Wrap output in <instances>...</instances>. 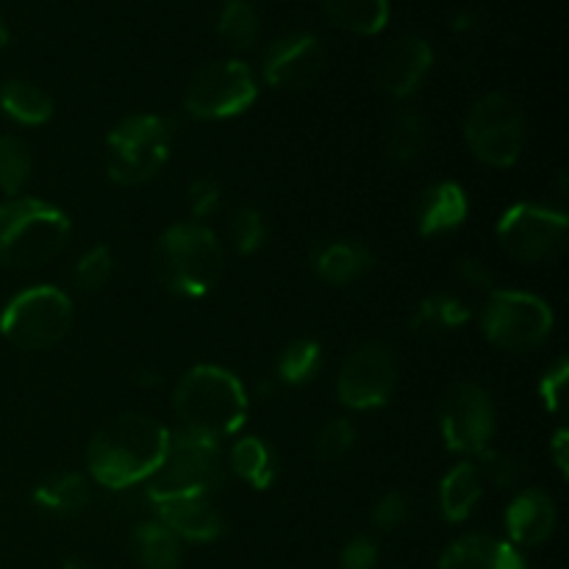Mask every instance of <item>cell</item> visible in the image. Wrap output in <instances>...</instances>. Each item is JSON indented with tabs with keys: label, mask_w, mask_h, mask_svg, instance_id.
<instances>
[{
	"label": "cell",
	"mask_w": 569,
	"mask_h": 569,
	"mask_svg": "<svg viewBox=\"0 0 569 569\" xmlns=\"http://www.w3.org/2000/svg\"><path fill=\"white\" fill-rule=\"evenodd\" d=\"M170 428L142 411L111 417L87 448V472L98 487L131 489L148 483L164 459Z\"/></svg>",
	"instance_id": "1"
},
{
	"label": "cell",
	"mask_w": 569,
	"mask_h": 569,
	"mask_svg": "<svg viewBox=\"0 0 569 569\" xmlns=\"http://www.w3.org/2000/svg\"><path fill=\"white\" fill-rule=\"evenodd\" d=\"M172 411L181 431L222 442L248 417V389L226 367L194 365L172 389Z\"/></svg>",
	"instance_id": "2"
},
{
	"label": "cell",
	"mask_w": 569,
	"mask_h": 569,
	"mask_svg": "<svg viewBox=\"0 0 569 569\" xmlns=\"http://www.w3.org/2000/svg\"><path fill=\"white\" fill-rule=\"evenodd\" d=\"M153 276L178 298H203L220 283L226 250L217 233L200 222L170 226L153 244Z\"/></svg>",
	"instance_id": "3"
},
{
	"label": "cell",
	"mask_w": 569,
	"mask_h": 569,
	"mask_svg": "<svg viewBox=\"0 0 569 569\" xmlns=\"http://www.w3.org/2000/svg\"><path fill=\"white\" fill-rule=\"evenodd\" d=\"M70 220L59 206L39 198L0 203V264L9 270H42L64 253Z\"/></svg>",
	"instance_id": "4"
},
{
	"label": "cell",
	"mask_w": 569,
	"mask_h": 569,
	"mask_svg": "<svg viewBox=\"0 0 569 569\" xmlns=\"http://www.w3.org/2000/svg\"><path fill=\"white\" fill-rule=\"evenodd\" d=\"M172 150V122L159 114H131L106 137V172L120 187L153 181Z\"/></svg>",
	"instance_id": "5"
},
{
	"label": "cell",
	"mask_w": 569,
	"mask_h": 569,
	"mask_svg": "<svg viewBox=\"0 0 569 569\" xmlns=\"http://www.w3.org/2000/svg\"><path fill=\"white\" fill-rule=\"evenodd\" d=\"M76 309L64 289L28 287L17 292L0 311V337L17 350L39 353L50 350L70 333Z\"/></svg>",
	"instance_id": "6"
},
{
	"label": "cell",
	"mask_w": 569,
	"mask_h": 569,
	"mask_svg": "<svg viewBox=\"0 0 569 569\" xmlns=\"http://www.w3.org/2000/svg\"><path fill=\"white\" fill-rule=\"evenodd\" d=\"M222 483V450L214 439L176 428L170 431L164 459L144 483L150 503L181 495H214Z\"/></svg>",
	"instance_id": "7"
},
{
	"label": "cell",
	"mask_w": 569,
	"mask_h": 569,
	"mask_svg": "<svg viewBox=\"0 0 569 569\" xmlns=\"http://www.w3.org/2000/svg\"><path fill=\"white\" fill-rule=\"evenodd\" d=\"M556 317L548 300L520 289H495L481 311L483 337L506 353H528L548 342Z\"/></svg>",
	"instance_id": "8"
},
{
	"label": "cell",
	"mask_w": 569,
	"mask_h": 569,
	"mask_svg": "<svg viewBox=\"0 0 569 569\" xmlns=\"http://www.w3.org/2000/svg\"><path fill=\"white\" fill-rule=\"evenodd\" d=\"M465 139L481 164L498 170L517 164L526 148V114L520 103L503 92L483 94L467 111Z\"/></svg>",
	"instance_id": "9"
},
{
	"label": "cell",
	"mask_w": 569,
	"mask_h": 569,
	"mask_svg": "<svg viewBox=\"0 0 569 569\" xmlns=\"http://www.w3.org/2000/svg\"><path fill=\"white\" fill-rule=\"evenodd\" d=\"M498 242L522 264H550L567 248L569 220L565 211L539 203H517L498 220Z\"/></svg>",
	"instance_id": "10"
},
{
	"label": "cell",
	"mask_w": 569,
	"mask_h": 569,
	"mask_svg": "<svg viewBox=\"0 0 569 569\" xmlns=\"http://www.w3.org/2000/svg\"><path fill=\"white\" fill-rule=\"evenodd\" d=\"M259 87L253 70L244 61L226 59L206 64L189 78L183 109L194 120H228L253 106Z\"/></svg>",
	"instance_id": "11"
},
{
	"label": "cell",
	"mask_w": 569,
	"mask_h": 569,
	"mask_svg": "<svg viewBox=\"0 0 569 569\" xmlns=\"http://www.w3.org/2000/svg\"><path fill=\"white\" fill-rule=\"evenodd\" d=\"M439 431L448 450L476 456L489 448L498 431V411L492 395L472 381H456L439 400Z\"/></svg>",
	"instance_id": "12"
},
{
	"label": "cell",
	"mask_w": 569,
	"mask_h": 569,
	"mask_svg": "<svg viewBox=\"0 0 569 569\" xmlns=\"http://www.w3.org/2000/svg\"><path fill=\"white\" fill-rule=\"evenodd\" d=\"M398 376L400 365L392 345L381 342V339L359 345L339 367V403L353 411L381 409L392 398L395 387H398Z\"/></svg>",
	"instance_id": "13"
},
{
	"label": "cell",
	"mask_w": 569,
	"mask_h": 569,
	"mask_svg": "<svg viewBox=\"0 0 569 569\" xmlns=\"http://www.w3.org/2000/svg\"><path fill=\"white\" fill-rule=\"evenodd\" d=\"M326 70V48L315 33L292 31L272 39L261 59L264 81L276 89H309Z\"/></svg>",
	"instance_id": "14"
},
{
	"label": "cell",
	"mask_w": 569,
	"mask_h": 569,
	"mask_svg": "<svg viewBox=\"0 0 569 569\" xmlns=\"http://www.w3.org/2000/svg\"><path fill=\"white\" fill-rule=\"evenodd\" d=\"M433 67V50L422 37H398L376 67V83L383 94L406 100L426 83Z\"/></svg>",
	"instance_id": "15"
},
{
	"label": "cell",
	"mask_w": 569,
	"mask_h": 569,
	"mask_svg": "<svg viewBox=\"0 0 569 569\" xmlns=\"http://www.w3.org/2000/svg\"><path fill=\"white\" fill-rule=\"evenodd\" d=\"M153 506L156 520L167 531L176 533L181 542L206 545L220 539L226 531V520H222L211 495H181V498H167Z\"/></svg>",
	"instance_id": "16"
},
{
	"label": "cell",
	"mask_w": 569,
	"mask_h": 569,
	"mask_svg": "<svg viewBox=\"0 0 569 569\" xmlns=\"http://www.w3.org/2000/svg\"><path fill=\"white\" fill-rule=\"evenodd\" d=\"M559 526V509L553 495L545 489H522L506 509V542L520 548H539L548 542Z\"/></svg>",
	"instance_id": "17"
},
{
	"label": "cell",
	"mask_w": 569,
	"mask_h": 569,
	"mask_svg": "<svg viewBox=\"0 0 569 569\" xmlns=\"http://www.w3.org/2000/svg\"><path fill=\"white\" fill-rule=\"evenodd\" d=\"M470 217V198L456 181H433L420 192L415 206L417 231L422 237H448Z\"/></svg>",
	"instance_id": "18"
},
{
	"label": "cell",
	"mask_w": 569,
	"mask_h": 569,
	"mask_svg": "<svg viewBox=\"0 0 569 569\" xmlns=\"http://www.w3.org/2000/svg\"><path fill=\"white\" fill-rule=\"evenodd\" d=\"M437 569H528L515 545L489 533H470L450 545Z\"/></svg>",
	"instance_id": "19"
},
{
	"label": "cell",
	"mask_w": 569,
	"mask_h": 569,
	"mask_svg": "<svg viewBox=\"0 0 569 569\" xmlns=\"http://www.w3.org/2000/svg\"><path fill=\"white\" fill-rule=\"evenodd\" d=\"M372 264H376V256L356 239H331V242L317 244L315 256H311L315 276L328 287L356 283L372 270Z\"/></svg>",
	"instance_id": "20"
},
{
	"label": "cell",
	"mask_w": 569,
	"mask_h": 569,
	"mask_svg": "<svg viewBox=\"0 0 569 569\" xmlns=\"http://www.w3.org/2000/svg\"><path fill=\"white\" fill-rule=\"evenodd\" d=\"M483 489L487 487H483L472 461H461V465L450 467L445 472L442 483H439V515L450 526H459V522H465L472 515L478 500L483 498Z\"/></svg>",
	"instance_id": "21"
},
{
	"label": "cell",
	"mask_w": 569,
	"mask_h": 569,
	"mask_svg": "<svg viewBox=\"0 0 569 569\" xmlns=\"http://www.w3.org/2000/svg\"><path fill=\"white\" fill-rule=\"evenodd\" d=\"M89 498H92L89 478L76 470L53 472L33 489V506L56 517L78 515V511L87 509Z\"/></svg>",
	"instance_id": "22"
},
{
	"label": "cell",
	"mask_w": 569,
	"mask_h": 569,
	"mask_svg": "<svg viewBox=\"0 0 569 569\" xmlns=\"http://www.w3.org/2000/svg\"><path fill=\"white\" fill-rule=\"evenodd\" d=\"M472 320V311L459 295L453 292H431L417 303L411 315V331L426 333V337H448L461 331Z\"/></svg>",
	"instance_id": "23"
},
{
	"label": "cell",
	"mask_w": 569,
	"mask_h": 569,
	"mask_svg": "<svg viewBox=\"0 0 569 569\" xmlns=\"http://www.w3.org/2000/svg\"><path fill=\"white\" fill-rule=\"evenodd\" d=\"M131 553L139 569H181L183 542L159 520L139 522L131 533Z\"/></svg>",
	"instance_id": "24"
},
{
	"label": "cell",
	"mask_w": 569,
	"mask_h": 569,
	"mask_svg": "<svg viewBox=\"0 0 569 569\" xmlns=\"http://www.w3.org/2000/svg\"><path fill=\"white\" fill-rule=\"evenodd\" d=\"M0 111L17 126H44L53 117V98L28 78H11L0 83Z\"/></svg>",
	"instance_id": "25"
},
{
	"label": "cell",
	"mask_w": 569,
	"mask_h": 569,
	"mask_svg": "<svg viewBox=\"0 0 569 569\" xmlns=\"http://www.w3.org/2000/svg\"><path fill=\"white\" fill-rule=\"evenodd\" d=\"M233 476L253 489H270L278 478V456L261 437H242L228 453Z\"/></svg>",
	"instance_id": "26"
},
{
	"label": "cell",
	"mask_w": 569,
	"mask_h": 569,
	"mask_svg": "<svg viewBox=\"0 0 569 569\" xmlns=\"http://www.w3.org/2000/svg\"><path fill=\"white\" fill-rule=\"evenodd\" d=\"M328 20L356 37H376L389 22V0H322Z\"/></svg>",
	"instance_id": "27"
},
{
	"label": "cell",
	"mask_w": 569,
	"mask_h": 569,
	"mask_svg": "<svg viewBox=\"0 0 569 569\" xmlns=\"http://www.w3.org/2000/svg\"><path fill=\"white\" fill-rule=\"evenodd\" d=\"M428 148V122L417 111L403 109L387 126V153L398 164H411Z\"/></svg>",
	"instance_id": "28"
},
{
	"label": "cell",
	"mask_w": 569,
	"mask_h": 569,
	"mask_svg": "<svg viewBox=\"0 0 569 569\" xmlns=\"http://www.w3.org/2000/svg\"><path fill=\"white\" fill-rule=\"evenodd\" d=\"M322 370V345L311 337H298L283 345L276 361V378L287 387H306Z\"/></svg>",
	"instance_id": "29"
},
{
	"label": "cell",
	"mask_w": 569,
	"mask_h": 569,
	"mask_svg": "<svg viewBox=\"0 0 569 569\" xmlns=\"http://www.w3.org/2000/svg\"><path fill=\"white\" fill-rule=\"evenodd\" d=\"M33 172L31 144L17 133H3L0 137V192L6 198H20L22 189L28 187Z\"/></svg>",
	"instance_id": "30"
},
{
	"label": "cell",
	"mask_w": 569,
	"mask_h": 569,
	"mask_svg": "<svg viewBox=\"0 0 569 569\" xmlns=\"http://www.w3.org/2000/svg\"><path fill=\"white\" fill-rule=\"evenodd\" d=\"M217 33L233 50L253 48L256 37H259V14H256L253 3L228 0L220 11V20H217Z\"/></svg>",
	"instance_id": "31"
},
{
	"label": "cell",
	"mask_w": 569,
	"mask_h": 569,
	"mask_svg": "<svg viewBox=\"0 0 569 569\" xmlns=\"http://www.w3.org/2000/svg\"><path fill=\"white\" fill-rule=\"evenodd\" d=\"M228 242L239 256H253L267 242V220L253 206H239L228 220Z\"/></svg>",
	"instance_id": "32"
},
{
	"label": "cell",
	"mask_w": 569,
	"mask_h": 569,
	"mask_svg": "<svg viewBox=\"0 0 569 569\" xmlns=\"http://www.w3.org/2000/svg\"><path fill=\"white\" fill-rule=\"evenodd\" d=\"M114 276V256H111V248L106 244H94L89 248L81 259L72 264V283L81 292L94 295L106 287Z\"/></svg>",
	"instance_id": "33"
},
{
	"label": "cell",
	"mask_w": 569,
	"mask_h": 569,
	"mask_svg": "<svg viewBox=\"0 0 569 569\" xmlns=\"http://www.w3.org/2000/svg\"><path fill=\"white\" fill-rule=\"evenodd\" d=\"M356 426L348 417H333L317 431L315 456L320 461H342L356 448Z\"/></svg>",
	"instance_id": "34"
},
{
	"label": "cell",
	"mask_w": 569,
	"mask_h": 569,
	"mask_svg": "<svg viewBox=\"0 0 569 569\" xmlns=\"http://www.w3.org/2000/svg\"><path fill=\"white\" fill-rule=\"evenodd\" d=\"M472 467L481 476L483 487H495V489H511L520 478V470H517V461L511 459L509 453H500L495 448H483L481 453L472 456Z\"/></svg>",
	"instance_id": "35"
},
{
	"label": "cell",
	"mask_w": 569,
	"mask_h": 569,
	"mask_svg": "<svg viewBox=\"0 0 569 569\" xmlns=\"http://www.w3.org/2000/svg\"><path fill=\"white\" fill-rule=\"evenodd\" d=\"M567 383H569V361L561 356V359H556L553 365L545 370L542 381H539V398H542L545 409H548L550 415H561V411H565Z\"/></svg>",
	"instance_id": "36"
},
{
	"label": "cell",
	"mask_w": 569,
	"mask_h": 569,
	"mask_svg": "<svg viewBox=\"0 0 569 569\" xmlns=\"http://www.w3.org/2000/svg\"><path fill=\"white\" fill-rule=\"evenodd\" d=\"M406 520H409V498H406L403 492H398V489L383 492L381 498L376 500V506H372V526H376L378 531H398Z\"/></svg>",
	"instance_id": "37"
},
{
	"label": "cell",
	"mask_w": 569,
	"mask_h": 569,
	"mask_svg": "<svg viewBox=\"0 0 569 569\" xmlns=\"http://www.w3.org/2000/svg\"><path fill=\"white\" fill-rule=\"evenodd\" d=\"M187 206L192 211V217H198V220L217 214L222 206V187L214 178H194L187 187Z\"/></svg>",
	"instance_id": "38"
},
{
	"label": "cell",
	"mask_w": 569,
	"mask_h": 569,
	"mask_svg": "<svg viewBox=\"0 0 569 569\" xmlns=\"http://www.w3.org/2000/svg\"><path fill=\"white\" fill-rule=\"evenodd\" d=\"M378 559H381L378 539L370 533H359L339 553V569H376Z\"/></svg>",
	"instance_id": "39"
},
{
	"label": "cell",
	"mask_w": 569,
	"mask_h": 569,
	"mask_svg": "<svg viewBox=\"0 0 569 569\" xmlns=\"http://www.w3.org/2000/svg\"><path fill=\"white\" fill-rule=\"evenodd\" d=\"M456 276L472 289H481V292H495V272L489 270V264L478 256H465L461 261H456Z\"/></svg>",
	"instance_id": "40"
},
{
	"label": "cell",
	"mask_w": 569,
	"mask_h": 569,
	"mask_svg": "<svg viewBox=\"0 0 569 569\" xmlns=\"http://www.w3.org/2000/svg\"><path fill=\"white\" fill-rule=\"evenodd\" d=\"M550 456H553V465L556 470L561 472V478L569 476V433L559 431L550 442Z\"/></svg>",
	"instance_id": "41"
},
{
	"label": "cell",
	"mask_w": 569,
	"mask_h": 569,
	"mask_svg": "<svg viewBox=\"0 0 569 569\" xmlns=\"http://www.w3.org/2000/svg\"><path fill=\"white\" fill-rule=\"evenodd\" d=\"M133 381L142 383V387H156V383H161V376L156 370H148V367H142V370H137Z\"/></svg>",
	"instance_id": "42"
},
{
	"label": "cell",
	"mask_w": 569,
	"mask_h": 569,
	"mask_svg": "<svg viewBox=\"0 0 569 569\" xmlns=\"http://www.w3.org/2000/svg\"><path fill=\"white\" fill-rule=\"evenodd\" d=\"M61 569H98V567H94L92 561L81 559V556H72V559L64 561V567H61Z\"/></svg>",
	"instance_id": "43"
},
{
	"label": "cell",
	"mask_w": 569,
	"mask_h": 569,
	"mask_svg": "<svg viewBox=\"0 0 569 569\" xmlns=\"http://www.w3.org/2000/svg\"><path fill=\"white\" fill-rule=\"evenodd\" d=\"M9 44V28H6V22L0 20V48H6Z\"/></svg>",
	"instance_id": "44"
}]
</instances>
